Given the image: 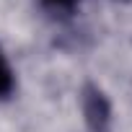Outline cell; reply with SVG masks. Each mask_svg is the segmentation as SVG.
Here are the masks:
<instances>
[{
	"label": "cell",
	"instance_id": "cell-1",
	"mask_svg": "<svg viewBox=\"0 0 132 132\" xmlns=\"http://www.w3.org/2000/svg\"><path fill=\"white\" fill-rule=\"evenodd\" d=\"M8 88H11V70H8L3 54H0V93H5Z\"/></svg>",
	"mask_w": 132,
	"mask_h": 132
}]
</instances>
